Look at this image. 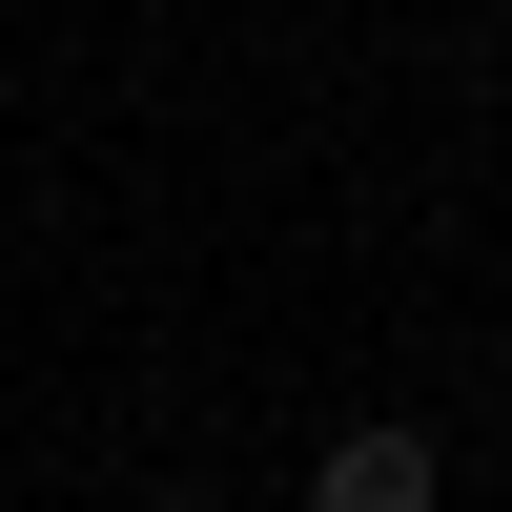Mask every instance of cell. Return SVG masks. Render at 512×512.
<instances>
[{
	"label": "cell",
	"instance_id": "obj_1",
	"mask_svg": "<svg viewBox=\"0 0 512 512\" xmlns=\"http://www.w3.org/2000/svg\"><path fill=\"white\" fill-rule=\"evenodd\" d=\"M308 512H451V451L410 431V410H369V431L308 451Z\"/></svg>",
	"mask_w": 512,
	"mask_h": 512
},
{
	"label": "cell",
	"instance_id": "obj_2",
	"mask_svg": "<svg viewBox=\"0 0 512 512\" xmlns=\"http://www.w3.org/2000/svg\"><path fill=\"white\" fill-rule=\"evenodd\" d=\"M144 512H205V492H144Z\"/></svg>",
	"mask_w": 512,
	"mask_h": 512
}]
</instances>
